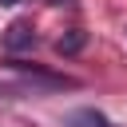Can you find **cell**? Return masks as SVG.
I'll return each mask as SVG.
<instances>
[{"mask_svg": "<svg viewBox=\"0 0 127 127\" xmlns=\"http://www.w3.org/2000/svg\"><path fill=\"white\" fill-rule=\"evenodd\" d=\"M28 48H36V28L28 20L8 24L4 28V52H28Z\"/></svg>", "mask_w": 127, "mask_h": 127, "instance_id": "cell-1", "label": "cell"}, {"mask_svg": "<svg viewBox=\"0 0 127 127\" xmlns=\"http://www.w3.org/2000/svg\"><path fill=\"white\" fill-rule=\"evenodd\" d=\"M64 127H115V123L95 107H75V111L64 115Z\"/></svg>", "mask_w": 127, "mask_h": 127, "instance_id": "cell-2", "label": "cell"}, {"mask_svg": "<svg viewBox=\"0 0 127 127\" xmlns=\"http://www.w3.org/2000/svg\"><path fill=\"white\" fill-rule=\"evenodd\" d=\"M83 48H87V32H83V28H67V32L56 40V52H60V56H79Z\"/></svg>", "mask_w": 127, "mask_h": 127, "instance_id": "cell-3", "label": "cell"}, {"mask_svg": "<svg viewBox=\"0 0 127 127\" xmlns=\"http://www.w3.org/2000/svg\"><path fill=\"white\" fill-rule=\"evenodd\" d=\"M44 4H56V8H71L75 0H44Z\"/></svg>", "mask_w": 127, "mask_h": 127, "instance_id": "cell-4", "label": "cell"}, {"mask_svg": "<svg viewBox=\"0 0 127 127\" xmlns=\"http://www.w3.org/2000/svg\"><path fill=\"white\" fill-rule=\"evenodd\" d=\"M0 4H20V0H0Z\"/></svg>", "mask_w": 127, "mask_h": 127, "instance_id": "cell-5", "label": "cell"}]
</instances>
